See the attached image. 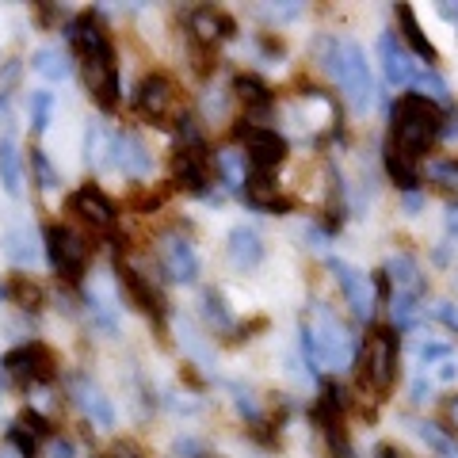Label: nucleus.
Segmentation results:
<instances>
[{
  "label": "nucleus",
  "instance_id": "1",
  "mask_svg": "<svg viewBox=\"0 0 458 458\" xmlns=\"http://www.w3.org/2000/svg\"><path fill=\"white\" fill-rule=\"evenodd\" d=\"M443 131V111L432 99H424L420 92H409L394 104V131H390V153L405 157L417 165L428 153V146Z\"/></svg>",
  "mask_w": 458,
  "mask_h": 458
},
{
  "label": "nucleus",
  "instance_id": "2",
  "mask_svg": "<svg viewBox=\"0 0 458 458\" xmlns=\"http://www.w3.org/2000/svg\"><path fill=\"white\" fill-rule=\"evenodd\" d=\"M321 50H325V69L336 77L352 111L367 114V107L375 104V81H370V65H367L363 47L352 38H325Z\"/></svg>",
  "mask_w": 458,
  "mask_h": 458
},
{
  "label": "nucleus",
  "instance_id": "3",
  "mask_svg": "<svg viewBox=\"0 0 458 458\" xmlns=\"http://www.w3.org/2000/svg\"><path fill=\"white\" fill-rule=\"evenodd\" d=\"M352 336L340 325V318L328 306H313V313L302 321V352L313 367L340 370L352 363Z\"/></svg>",
  "mask_w": 458,
  "mask_h": 458
},
{
  "label": "nucleus",
  "instance_id": "4",
  "mask_svg": "<svg viewBox=\"0 0 458 458\" xmlns=\"http://www.w3.org/2000/svg\"><path fill=\"white\" fill-rule=\"evenodd\" d=\"M397 378V336L390 328H375L363 344V386L386 394Z\"/></svg>",
  "mask_w": 458,
  "mask_h": 458
},
{
  "label": "nucleus",
  "instance_id": "5",
  "mask_svg": "<svg viewBox=\"0 0 458 458\" xmlns=\"http://www.w3.org/2000/svg\"><path fill=\"white\" fill-rule=\"evenodd\" d=\"M47 252H50V264L57 267V276L69 283H81L84 267H89V245H84L81 233H73V229H65V225H50Z\"/></svg>",
  "mask_w": 458,
  "mask_h": 458
},
{
  "label": "nucleus",
  "instance_id": "6",
  "mask_svg": "<svg viewBox=\"0 0 458 458\" xmlns=\"http://www.w3.org/2000/svg\"><path fill=\"white\" fill-rule=\"evenodd\" d=\"M134 107L146 114V119L153 123H168V119H176L180 114V96H176V84H172L168 77L161 73H153L138 84V92H134Z\"/></svg>",
  "mask_w": 458,
  "mask_h": 458
},
{
  "label": "nucleus",
  "instance_id": "7",
  "mask_svg": "<svg viewBox=\"0 0 458 458\" xmlns=\"http://www.w3.org/2000/svg\"><path fill=\"white\" fill-rule=\"evenodd\" d=\"M54 352L47 344H20V348H12L4 355V370L16 382H50L54 378Z\"/></svg>",
  "mask_w": 458,
  "mask_h": 458
},
{
  "label": "nucleus",
  "instance_id": "8",
  "mask_svg": "<svg viewBox=\"0 0 458 458\" xmlns=\"http://www.w3.org/2000/svg\"><path fill=\"white\" fill-rule=\"evenodd\" d=\"M183 146L176 153V161H172V172H176V183L188 191H203L207 180H210V161H207V149L203 141H199V134L191 131V126H183Z\"/></svg>",
  "mask_w": 458,
  "mask_h": 458
},
{
  "label": "nucleus",
  "instance_id": "9",
  "mask_svg": "<svg viewBox=\"0 0 458 458\" xmlns=\"http://www.w3.org/2000/svg\"><path fill=\"white\" fill-rule=\"evenodd\" d=\"M84 81H89V92L104 111L119 107V62H114V50L84 57Z\"/></svg>",
  "mask_w": 458,
  "mask_h": 458
},
{
  "label": "nucleus",
  "instance_id": "10",
  "mask_svg": "<svg viewBox=\"0 0 458 458\" xmlns=\"http://www.w3.org/2000/svg\"><path fill=\"white\" fill-rule=\"evenodd\" d=\"M157 256H161V267L172 283H195L199 279V256L183 233H161Z\"/></svg>",
  "mask_w": 458,
  "mask_h": 458
},
{
  "label": "nucleus",
  "instance_id": "11",
  "mask_svg": "<svg viewBox=\"0 0 458 458\" xmlns=\"http://www.w3.org/2000/svg\"><path fill=\"white\" fill-rule=\"evenodd\" d=\"M237 138L245 141V149H249V161L256 172H267V168H276L283 157H286V141L283 134H276L271 126H256V123H241L237 126Z\"/></svg>",
  "mask_w": 458,
  "mask_h": 458
},
{
  "label": "nucleus",
  "instance_id": "12",
  "mask_svg": "<svg viewBox=\"0 0 458 458\" xmlns=\"http://www.w3.org/2000/svg\"><path fill=\"white\" fill-rule=\"evenodd\" d=\"M333 276H336V283H340L344 298H348L352 313H355L360 321H367L370 313H375V291H370V279L363 276L360 267H352L348 260H333Z\"/></svg>",
  "mask_w": 458,
  "mask_h": 458
},
{
  "label": "nucleus",
  "instance_id": "13",
  "mask_svg": "<svg viewBox=\"0 0 458 458\" xmlns=\"http://www.w3.org/2000/svg\"><path fill=\"white\" fill-rule=\"evenodd\" d=\"M378 57H382V73H386V81H390L394 89L417 84V73H420V69L412 65L409 50L401 47V42H397L394 35H382V38H378Z\"/></svg>",
  "mask_w": 458,
  "mask_h": 458
},
{
  "label": "nucleus",
  "instance_id": "14",
  "mask_svg": "<svg viewBox=\"0 0 458 458\" xmlns=\"http://www.w3.org/2000/svg\"><path fill=\"white\" fill-rule=\"evenodd\" d=\"M73 214H81L92 229H104V233H111L114 222H119V210H114V203L99 188H81L73 195Z\"/></svg>",
  "mask_w": 458,
  "mask_h": 458
},
{
  "label": "nucleus",
  "instance_id": "15",
  "mask_svg": "<svg viewBox=\"0 0 458 458\" xmlns=\"http://www.w3.org/2000/svg\"><path fill=\"white\" fill-rule=\"evenodd\" d=\"M114 168H123L126 176H149V168H153V153L146 149V141H141L134 131H123V134H114Z\"/></svg>",
  "mask_w": 458,
  "mask_h": 458
},
{
  "label": "nucleus",
  "instance_id": "16",
  "mask_svg": "<svg viewBox=\"0 0 458 458\" xmlns=\"http://www.w3.org/2000/svg\"><path fill=\"white\" fill-rule=\"evenodd\" d=\"M225 252H229V264H233L237 271H252L264 260V241L252 225H233L229 237H225Z\"/></svg>",
  "mask_w": 458,
  "mask_h": 458
},
{
  "label": "nucleus",
  "instance_id": "17",
  "mask_svg": "<svg viewBox=\"0 0 458 458\" xmlns=\"http://www.w3.org/2000/svg\"><path fill=\"white\" fill-rule=\"evenodd\" d=\"M69 42H73V50L81 54V62L111 50V38L104 31V23H99L92 12H84V16H77L73 23H69Z\"/></svg>",
  "mask_w": 458,
  "mask_h": 458
},
{
  "label": "nucleus",
  "instance_id": "18",
  "mask_svg": "<svg viewBox=\"0 0 458 458\" xmlns=\"http://www.w3.org/2000/svg\"><path fill=\"white\" fill-rule=\"evenodd\" d=\"M73 401H77V409H81L96 428H114V409H111V401L104 397V390H99L96 382L73 378Z\"/></svg>",
  "mask_w": 458,
  "mask_h": 458
},
{
  "label": "nucleus",
  "instance_id": "19",
  "mask_svg": "<svg viewBox=\"0 0 458 458\" xmlns=\"http://www.w3.org/2000/svg\"><path fill=\"white\" fill-rule=\"evenodd\" d=\"M386 279L394 283V294H405V298H420L424 294V271L409 252H397L394 260L386 264Z\"/></svg>",
  "mask_w": 458,
  "mask_h": 458
},
{
  "label": "nucleus",
  "instance_id": "20",
  "mask_svg": "<svg viewBox=\"0 0 458 458\" xmlns=\"http://www.w3.org/2000/svg\"><path fill=\"white\" fill-rule=\"evenodd\" d=\"M123 286H126V294H131V302L141 310V313H153V318H161L165 313V298L157 294V286L141 276L138 267H131V264H123Z\"/></svg>",
  "mask_w": 458,
  "mask_h": 458
},
{
  "label": "nucleus",
  "instance_id": "21",
  "mask_svg": "<svg viewBox=\"0 0 458 458\" xmlns=\"http://www.w3.org/2000/svg\"><path fill=\"white\" fill-rule=\"evenodd\" d=\"M191 35H195V42H203V47H214L218 38L233 35V20H225L222 12H214V8H195L191 12Z\"/></svg>",
  "mask_w": 458,
  "mask_h": 458
},
{
  "label": "nucleus",
  "instance_id": "22",
  "mask_svg": "<svg viewBox=\"0 0 458 458\" xmlns=\"http://www.w3.org/2000/svg\"><path fill=\"white\" fill-rule=\"evenodd\" d=\"M0 183L12 199L23 195V172H20V153H16V141L12 134H0Z\"/></svg>",
  "mask_w": 458,
  "mask_h": 458
},
{
  "label": "nucleus",
  "instance_id": "23",
  "mask_svg": "<svg viewBox=\"0 0 458 458\" xmlns=\"http://www.w3.org/2000/svg\"><path fill=\"white\" fill-rule=\"evenodd\" d=\"M397 20H401V35H405V42H409V47L417 50L420 57H428V65H432L439 54H436L432 42H428V35L420 31V23H417V16H412V8H409V4H397Z\"/></svg>",
  "mask_w": 458,
  "mask_h": 458
},
{
  "label": "nucleus",
  "instance_id": "24",
  "mask_svg": "<svg viewBox=\"0 0 458 458\" xmlns=\"http://www.w3.org/2000/svg\"><path fill=\"white\" fill-rule=\"evenodd\" d=\"M233 92H237V99H241V104H245L249 111H267L271 99H276L260 77H237V81H233Z\"/></svg>",
  "mask_w": 458,
  "mask_h": 458
},
{
  "label": "nucleus",
  "instance_id": "25",
  "mask_svg": "<svg viewBox=\"0 0 458 458\" xmlns=\"http://www.w3.org/2000/svg\"><path fill=\"white\" fill-rule=\"evenodd\" d=\"M245 195H249V203L252 207H267V210H286V203L279 199V191H276V183L267 180V172H256L252 168V176H249V183H245Z\"/></svg>",
  "mask_w": 458,
  "mask_h": 458
},
{
  "label": "nucleus",
  "instance_id": "26",
  "mask_svg": "<svg viewBox=\"0 0 458 458\" xmlns=\"http://www.w3.org/2000/svg\"><path fill=\"white\" fill-rule=\"evenodd\" d=\"M31 65H35V73H42L47 81H65L69 73H73V69H69V62H65V54H62V50H54V47L35 50Z\"/></svg>",
  "mask_w": 458,
  "mask_h": 458
},
{
  "label": "nucleus",
  "instance_id": "27",
  "mask_svg": "<svg viewBox=\"0 0 458 458\" xmlns=\"http://www.w3.org/2000/svg\"><path fill=\"white\" fill-rule=\"evenodd\" d=\"M386 168H390V176L397 180V188L401 191H417L420 188V172H417V165L412 161H405V157H397V153H386Z\"/></svg>",
  "mask_w": 458,
  "mask_h": 458
},
{
  "label": "nucleus",
  "instance_id": "28",
  "mask_svg": "<svg viewBox=\"0 0 458 458\" xmlns=\"http://www.w3.org/2000/svg\"><path fill=\"white\" fill-rule=\"evenodd\" d=\"M50 114H54V92H31V131L47 134L50 131Z\"/></svg>",
  "mask_w": 458,
  "mask_h": 458
},
{
  "label": "nucleus",
  "instance_id": "29",
  "mask_svg": "<svg viewBox=\"0 0 458 458\" xmlns=\"http://www.w3.org/2000/svg\"><path fill=\"white\" fill-rule=\"evenodd\" d=\"M417 436H420L436 454H443V458H454V454H458V443H454L447 432H439L436 424H417Z\"/></svg>",
  "mask_w": 458,
  "mask_h": 458
},
{
  "label": "nucleus",
  "instance_id": "30",
  "mask_svg": "<svg viewBox=\"0 0 458 458\" xmlns=\"http://www.w3.org/2000/svg\"><path fill=\"white\" fill-rule=\"evenodd\" d=\"M218 168H222V176L229 180V188H241V183H249V176H245V153H237V149L218 153Z\"/></svg>",
  "mask_w": 458,
  "mask_h": 458
},
{
  "label": "nucleus",
  "instance_id": "31",
  "mask_svg": "<svg viewBox=\"0 0 458 458\" xmlns=\"http://www.w3.org/2000/svg\"><path fill=\"white\" fill-rule=\"evenodd\" d=\"M4 252L16 264H35V245H31V237H27V229H12L4 237Z\"/></svg>",
  "mask_w": 458,
  "mask_h": 458
},
{
  "label": "nucleus",
  "instance_id": "32",
  "mask_svg": "<svg viewBox=\"0 0 458 458\" xmlns=\"http://www.w3.org/2000/svg\"><path fill=\"white\" fill-rule=\"evenodd\" d=\"M417 89H424L420 96L432 99V104H436V99H447L451 96L447 92V81H443L439 73H432V69H420V73H417Z\"/></svg>",
  "mask_w": 458,
  "mask_h": 458
},
{
  "label": "nucleus",
  "instance_id": "33",
  "mask_svg": "<svg viewBox=\"0 0 458 458\" xmlns=\"http://www.w3.org/2000/svg\"><path fill=\"white\" fill-rule=\"evenodd\" d=\"M31 168H35L38 191H54L57 188V172H54V165L47 161V153H42V149H31Z\"/></svg>",
  "mask_w": 458,
  "mask_h": 458
},
{
  "label": "nucleus",
  "instance_id": "34",
  "mask_svg": "<svg viewBox=\"0 0 458 458\" xmlns=\"http://www.w3.org/2000/svg\"><path fill=\"white\" fill-rule=\"evenodd\" d=\"M420 298H405V294H394V306H390V313H394V325L397 328H409L412 321H417V313H420Z\"/></svg>",
  "mask_w": 458,
  "mask_h": 458
},
{
  "label": "nucleus",
  "instance_id": "35",
  "mask_svg": "<svg viewBox=\"0 0 458 458\" xmlns=\"http://www.w3.org/2000/svg\"><path fill=\"white\" fill-rule=\"evenodd\" d=\"M8 294H12V298H16V302H20V306H31V310H35V306L42 302V291H38V286H35V283H27V276H16V279H12V286H8Z\"/></svg>",
  "mask_w": 458,
  "mask_h": 458
},
{
  "label": "nucleus",
  "instance_id": "36",
  "mask_svg": "<svg viewBox=\"0 0 458 458\" xmlns=\"http://www.w3.org/2000/svg\"><path fill=\"white\" fill-rule=\"evenodd\" d=\"M16 428H23V432L31 436V439H50V424H47V417H42V412H35V409L20 412Z\"/></svg>",
  "mask_w": 458,
  "mask_h": 458
},
{
  "label": "nucleus",
  "instance_id": "37",
  "mask_svg": "<svg viewBox=\"0 0 458 458\" xmlns=\"http://www.w3.org/2000/svg\"><path fill=\"white\" fill-rule=\"evenodd\" d=\"M203 306H207L210 325H218V328H229V325H233V318H229V310H225V302H222V294L207 291V294H203Z\"/></svg>",
  "mask_w": 458,
  "mask_h": 458
},
{
  "label": "nucleus",
  "instance_id": "38",
  "mask_svg": "<svg viewBox=\"0 0 458 458\" xmlns=\"http://www.w3.org/2000/svg\"><path fill=\"white\" fill-rule=\"evenodd\" d=\"M451 348L447 344H420V363L424 367H436V363H443V360H451Z\"/></svg>",
  "mask_w": 458,
  "mask_h": 458
},
{
  "label": "nucleus",
  "instance_id": "39",
  "mask_svg": "<svg viewBox=\"0 0 458 458\" xmlns=\"http://www.w3.org/2000/svg\"><path fill=\"white\" fill-rule=\"evenodd\" d=\"M428 375H432V382H454L458 378V360L451 355V360H443L436 367H428Z\"/></svg>",
  "mask_w": 458,
  "mask_h": 458
},
{
  "label": "nucleus",
  "instance_id": "40",
  "mask_svg": "<svg viewBox=\"0 0 458 458\" xmlns=\"http://www.w3.org/2000/svg\"><path fill=\"white\" fill-rule=\"evenodd\" d=\"M432 313H436V318H439L443 325H451L454 333H458V306H451V302H439Z\"/></svg>",
  "mask_w": 458,
  "mask_h": 458
},
{
  "label": "nucleus",
  "instance_id": "41",
  "mask_svg": "<svg viewBox=\"0 0 458 458\" xmlns=\"http://www.w3.org/2000/svg\"><path fill=\"white\" fill-rule=\"evenodd\" d=\"M99 153H104V146H99V126H89V165H99Z\"/></svg>",
  "mask_w": 458,
  "mask_h": 458
},
{
  "label": "nucleus",
  "instance_id": "42",
  "mask_svg": "<svg viewBox=\"0 0 458 458\" xmlns=\"http://www.w3.org/2000/svg\"><path fill=\"white\" fill-rule=\"evenodd\" d=\"M443 141H458V111H451L447 119H443V131H439Z\"/></svg>",
  "mask_w": 458,
  "mask_h": 458
},
{
  "label": "nucleus",
  "instance_id": "43",
  "mask_svg": "<svg viewBox=\"0 0 458 458\" xmlns=\"http://www.w3.org/2000/svg\"><path fill=\"white\" fill-rule=\"evenodd\" d=\"M50 458H73V443L69 439H50Z\"/></svg>",
  "mask_w": 458,
  "mask_h": 458
},
{
  "label": "nucleus",
  "instance_id": "44",
  "mask_svg": "<svg viewBox=\"0 0 458 458\" xmlns=\"http://www.w3.org/2000/svg\"><path fill=\"white\" fill-rule=\"evenodd\" d=\"M439 12H443V16H447V20H454V23H458V4H443Z\"/></svg>",
  "mask_w": 458,
  "mask_h": 458
},
{
  "label": "nucleus",
  "instance_id": "45",
  "mask_svg": "<svg viewBox=\"0 0 458 458\" xmlns=\"http://www.w3.org/2000/svg\"><path fill=\"white\" fill-rule=\"evenodd\" d=\"M405 207H409V210H420V195H417V191L405 195Z\"/></svg>",
  "mask_w": 458,
  "mask_h": 458
},
{
  "label": "nucleus",
  "instance_id": "46",
  "mask_svg": "<svg viewBox=\"0 0 458 458\" xmlns=\"http://www.w3.org/2000/svg\"><path fill=\"white\" fill-rule=\"evenodd\" d=\"M447 222H451V229L458 233V207H451V214H447Z\"/></svg>",
  "mask_w": 458,
  "mask_h": 458
},
{
  "label": "nucleus",
  "instance_id": "47",
  "mask_svg": "<svg viewBox=\"0 0 458 458\" xmlns=\"http://www.w3.org/2000/svg\"><path fill=\"white\" fill-rule=\"evenodd\" d=\"M114 458H138L131 447H119V451H114Z\"/></svg>",
  "mask_w": 458,
  "mask_h": 458
},
{
  "label": "nucleus",
  "instance_id": "48",
  "mask_svg": "<svg viewBox=\"0 0 458 458\" xmlns=\"http://www.w3.org/2000/svg\"><path fill=\"white\" fill-rule=\"evenodd\" d=\"M451 420H454V424H458V397H454V401H451Z\"/></svg>",
  "mask_w": 458,
  "mask_h": 458
},
{
  "label": "nucleus",
  "instance_id": "49",
  "mask_svg": "<svg viewBox=\"0 0 458 458\" xmlns=\"http://www.w3.org/2000/svg\"><path fill=\"white\" fill-rule=\"evenodd\" d=\"M0 458H23V454H12V451H4V454H0Z\"/></svg>",
  "mask_w": 458,
  "mask_h": 458
}]
</instances>
